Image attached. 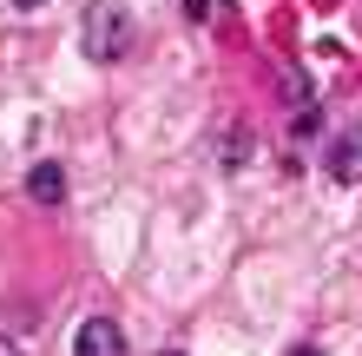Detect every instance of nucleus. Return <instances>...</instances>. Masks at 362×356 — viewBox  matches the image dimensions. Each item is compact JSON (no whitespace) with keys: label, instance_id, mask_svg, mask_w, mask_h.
<instances>
[{"label":"nucleus","instance_id":"1","mask_svg":"<svg viewBox=\"0 0 362 356\" xmlns=\"http://www.w3.org/2000/svg\"><path fill=\"white\" fill-rule=\"evenodd\" d=\"M79 33H86L93 59H125V47H132V13H125L119 0H93L86 20H79Z\"/></svg>","mask_w":362,"mask_h":356},{"label":"nucleus","instance_id":"6","mask_svg":"<svg viewBox=\"0 0 362 356\" xmlns=\"http://www.w3.org/2000/svg\"><path fill=\"white\" fill-rule=\"evenodd\" d=\"M13 7H47V0H13Z\"/></svg>","mask_w":362,"mask_h":356},{"label":"nucleus","instance_id":"4","mask_svg":"<svg viewBox=\"0 0 362 356\" xmlns=\"http://www.w3.org/2000/svg\"><path fill=\"white\" fill-rule=\"evenodd\" d=\"M27 192L40 205H59V198H66V172H59V165H33V172H27Z\"/></svg>","mask_w":362,"mask_h":356},{"label":"nucleus","instance_id":"3","mask_svg":"<svg viewBox=\"0 0 362 356\" xmlns=\"http://www.w3.org/2000/svg\"><path fill=\"white\" fill-rule=\"evenodd\" d=\"M73 356H125V330L112 317H86L73 330Z\"/></svg>","mask_w":362,"mask_h":356},{"label":"nucleus","instance_id":"5","mask_svg":"<svg viewBox=\"0 0 362 356\" xmlns=\"http://www.w3.org/2000/svg\"><path fill=\"white\" fill-rule=\"evenodd\" d=\"M290 356H323V350H310V343H303V350H290Z\"/></svg>","mask_w":362,"mask_h":356},{"label":"nucleus","instance_id":"2","mask_svg":"<svg viewBox=\"0 0 362 356\" xmlns=\"http://www.w3.org/2000/svg\"><path fill=\"white\" fill-rule=\"evenodd\" d=\"M323 172H329L336 185H362V125H349V132H336V139H329Z\"/></svg>","mask_w":362,"mask_h":356},{"label":"nucleus","instance_id":"7","mask_svg":"<svg viewBox=\"0 0 362 356\" xmlns=\"http://www.w3.org/2000/svg\"><path fill=\"white\" fill-rule=\"evenodd\" d=\"M165 356H185V350H165Z\"/></svg>","mask_w":362,"mask_h":356}]
</instances>
